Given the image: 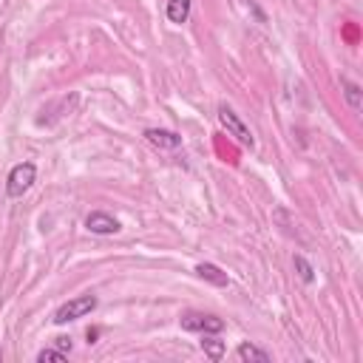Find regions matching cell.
Returning a JSON list of instances; mask_svg holds the SVG:
<instances>
[{"mask_svg":"<svg viewBox=\"0 0 363 363\" xmlns=\"http://www.w3.org/2000/svg\"><path fill=\"white\" fill-rule=\"evenodd\" d=\"M190 17V0H167V20L170 23H187Z\"/></svg>","mask_w":363,"mask_h":363,"instance_id":"9","label":"cell"},{"mask_svg":"<svg viewBox=\"0 0 363 363\" xmlns=\"http://www.w3.org/2000/svg\"><path fill=\"white\" fill-rule=\"evenodd\" d=\"M57 349H62V352H71V337H57Z\"/></svg>","mask_w":363,"mask_h":363,"instance_id":"15","label":"cell"},{"mask_svg":"<svg viewBox=\"0 0 363 363\" xmlns=\"http://www.w3.org/2000/svg\"><path fill=\"white\" fill-rule=\"evenodd\" d=\"M145 139H147L153 147H159V150H176V147L182 145V136L173 133V130H164V128H147V130H145Z\"/></svg>","mask_w":363,"mask_h":363,"instance_id":"6","label":"cell"},{"mask_svg":"<svg viewBox=\"0 0 363 363\" xmlns=\"http://www.w3.org/2000/svg\"><path fill=\"white\" fill-rule=\"evenodd\" d=\"M0 360H3V352H0Z\"/></svg>","mask_w":363,"mask_h":363,"instance_id":"16","label":"cell"},{"mask_svg":"<svg viewBox=\"0 0 363 363\" xmlns=\"http://www.w3.org/2000/svg\"><path fill=\"white\" fill-rule=\"evenodd\" d=\"M34 179H37V167H34L31 162H20V164H14L11 173H9V179H6V196H9V199H20V196H26L28 187L34 184Z\"/></svg>","mask_w":363,"mask_h":363,"instance_id":"1","label":"cell"},{"mask_svg":"<svg viewBox=\"0 0 363 363\" xmlns=\"http://www.w3.org/2000/svg\"><path fill=\"white\" fill-rule=\"evenodd\" d=\"M94 309H96V295H79V298H71L68 303H62V306L54 312V323L62 326V323L79 320V318L91 315Z\"/></svg>","mask_w":363,"mask_h":363,"instance_id":"2","label":"cell"},{"mask_svg":"<svg viewBox=\"0 0 363 363\" xmlns=\"http://www.w3.org/2000/svg\"><path fill=\"white\" fill-rule=\"evenodd\" d=\"M218 122H221V128L230 133V136H235L244 147H252L255 145V139H252V130L241 122V116L230 108V105H218Z\"/></svg>","mask_w":363,"mask_h":363,"instance_id":"3","label":"cell"},{"mask_svg":"<svg viewBox=\"0 0 363 363\" xmlns=\"http://www.w3.org/2000/svg\"><path fill=\"white\" fill-rule=\"evenodd\" d=\"M201 352H204L210 360H221V357H224V340H218L216 335H204V337H201Z\"/></svg>","mask_w":363,"mask_h":363,"instance_id":"10","label":"cell"},{"mask_svg":"<svg viewBox=\"0 0 363 363\" xmlns=\"http://www.w3.org/2000/svg\"><path fill=\"white\" fill-rule=\"evenodd\" d=\"M65 357H68V352H62V349H43L37 354V363H62Z\"/></svg>","mask_w":363,"mask_h":363,"instance_id":"13","label":"cell"},{"mask_svg":"<svg viewBox=\"0 0 363 363\" xmlns=\"http://www.w3.org/2000/svg\"><path fill=\"white\" fill-rule=\"evenodd\" d=\"M244 6L250 9V14L258 20V23H267V14L261 11V6H258V0H244Z\"/></svg>","mask_w":363,"mask_h":363,"instance_id":"14","label":"cell"},{"mask_svg":"<svg viewBox=\"0 0 363 363\" xmlns=\"http://www.w3.org/2000/svg\"><path fill=\"white\" fill-rule=\"evenodd\" d=\"M179 323L184 332H199V335H218L224 329V320L216 315H207V312H184L179 318Z\"/></svg>","mask_w":363,"mask_h":363,"instance_id":"4","label":"cell"},{"mask_svg":"<svg viewBox=\"0 0 363 363\" xmlns=\"http://www.w3.org/2000/svg\"><path fill=\"white\" fill-rule=\"evenodd\" d=\"M85 227L94 233V235H113L122 230L119 218H113L111 213H102V210H94L85 216Z\"/></svg>","mask_w":363,"mask_h":363,"instance_id":"5","label":"cell"},{"mask_svg":"<svg viewBox=\"0 0 363 363\" xmlns=\"http://www.w3.org/2000/svg\"><path fill=\"white\" fill-rule=\"evenodd\" d=\"M235 354H238L241 360H252V363H269V354H267L264 349L252 346V343H241V346L235 349Z\"/></svg>","mask_w":363,"mask_h":363,"instance_id":"11","label":"cell"},{"mask_svg":"<svg viewBox=\"0 0 363 363\" xmlns=\"http://www.w3.org/2000/svg\"><path fill=\"white\" fill-rule=\"evenodd\" d=\"M340 88H343L346 105H349L354 113H360V111H363V88H360L357 82H352L349 77H340Z\"/></svg>","mask_w":363,"mask_h":363,"instance_id":"7","label":"cell"},{"mask_svg":"<svg viewBox=\"0 0 363 363\" xmlns=\"http://www.w3.org/2000/svg\"><path fill=\"white\" fill-rule=\"evenodd\" d=\"M292 264H295V272H298V278H301L303 284H312V281H315V267H312L303 255H295Z\"/></svg>","mask_w":363,"mask_h":363,"instance_id":"12","label":"cell"},{"mask_svg":"<svg viewBox=\"0 0 363 363\" xmlns=\"http://www.w3.org/2000/svg\"><path fill=\"white\" fill-rule=\"evenodd\" d=\"M196 275H199L201 281H210L213 286H227V284H230L227 272H221L216 264H199V267H196Z\"/></svg>","mask_w":363,"mask_h":363,"instance_id":"8","label":"cell"}]
</instances>
